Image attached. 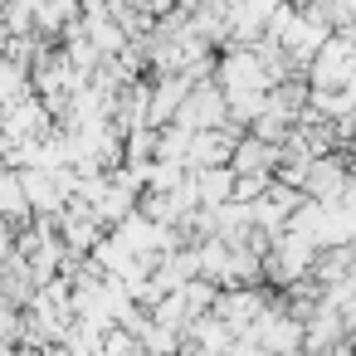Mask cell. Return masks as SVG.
Instances as JSON below:
<instances>
[{"label":"cell","instance_id":"5b68a950","mask_svg":"<svg viewBox=\"0 0 356 356\" xmlns=\"http://www.w3.org/2000/svg\"><path fill=\"white\" fill-rule=\"evenodd\" d=\"M176 122H186L191 132H205V127H225L229 122V98H225V88L220 83H195L191 88V98H186V108L176 113Z\"/></svg>","mask_w":356,"mask_h":356},{"label":"cell","instance_id":"ba28073f","mask_svg":"<svg viewBox=\"0 0 356 356\" xmlns=\"http://www.w3.org/2000/svg\"><path fill=\"white\" fill-rule=\"evenodd\" d=\"M30 93H35V74H30L20 59L0 54V108H10V103H20V98H30Z\"/></svg>","mask_w":356,"mask_h":356},{"label":"cell","instance_id":"3957f363","mask_svg":"<svg viewBox=\"0 0 356 356\" xmlns=\"http://www.w3.org/2000/svg\"><path fill=\"white\" fill-rule=\"evenodd\" d=\"M264 288H268V283H234V288H220V298H215V317H225L239 337H249L254 322L264 317V307L273 302Z\"/></svg>","mask_w":356,"mask_h":356},{"label":"cell","instance_id":"6da1fadb","mask_svg":"<svg viewBox=\"0 0 356 356\" xmlns=\"http://www.w3.org/2000/svg\"><path fill=\"white\" fill-rule=\"evenodd\" d=\"M249 341H259L268 356H302V346H307V322H302L283 298H273V302L264 307V317L254 322Z\"/></svg>","mask_w":356,"mask_h":356},{"label":"cell","instance_id":"8992f818","mask_svg":"<svg viewBox=\"0 0 356 356\" xmlns=\"http://www.w3.org/2000/svg\"><path fill=\"white\" fill-rule=\"evenodd\" d=\"M278 161H283V147H278V142H264V137H254V132H244V142H239L234 156H229V166H234L239 176H273Z\"/></svg>","mask_w":356,"mask_h":356},{"label":"cell","instance_id":"30bf717a","mask_svg":"<svg viewBox=\"0 0 356 356\" xmlns=\"http://www.w3.org/2000/svg\"><path fill=\"white\" fill-rule=\"evenodd\" d=\"M15 249H20V229H15L6 215H0V268L10 264V254H15Z\"/></svg>","mask_w":356,"mask_h":356},{"label":"cell","instance_id":"8fae6325","mask_svg":"<svg viewBox=\"0 0 356 356\" xmlns=\"http://www.w3.org/2000/svg\"><path fill=\"white\" fill-rule=\"evenodd\" d=\"M351 93H356V69H351Z\"/></svg>","mask_w":356,"mask_h":356},{"label":"cell","instance_id":"277c9868","mask_svg":"<svg viewBox=\"0 0 356 356\" xmlns=\"http://www.w3.org/2000/svg\"><path fill=\"white\" fill-rule=\"evenodd\" d=\"M302 191L312 200H341L351 191V156L346 152H327V156H312L307 161V181Z\"/></svg>","mask_w":356,"mask_h":356},{"label":"cell","instance_id":"52a82bcc","mask_svg":"<svg viewBox=\"0 0 356 356\" xmlns=\"http://www.w3.org/2000/svg\"><path fill=\"white\" fill-rule=\"evenodd\" d=\"M195 186H200V205H225V200H234L239 171L234 166H205V171H195Z\"/></svg>","mask_w":356,"mask_h":356},{"label":"cell","instance_id":"7a4b0ae2","mask_svg":"<svg viewBox=\"0 0 356 356\" xmlns=\"http://www.w3.org/2000/svg\"><path fill=\"white\" fill-rule=\"evenodd\" d=\"M215 74H220V88H225V93L273 88V79H268V69H264V59H259V49H254V44H225V54H220Z\"/></svg>","mask_w":356,"mask_h":356},{"label":"cell","instance_id":"9c48e42d","mask_svg":"<svg viewBox=\"0 0 356 356\" xmlns=\"http://www.w3.org/2000/svg\"><path fill=\"white\" fill-rule=\"evenodd\" d=\"M268 186H273V176H239V186H234V200H259V195H268Z\"/></svg>","mask_w":356,"mask_h":356}]
</instances>
